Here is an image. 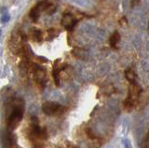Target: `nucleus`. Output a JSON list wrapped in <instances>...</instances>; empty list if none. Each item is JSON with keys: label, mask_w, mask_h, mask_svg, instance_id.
I'll list each match as a JSON object with an SVG mask.
<instances>
[{"label": "nucleus", "mask_w": 149, "mask_h": 148, "mask_svg": "<svg viewBox=\"0 0 149 148\" xmlns=\"http://www.w3.org/2000/svg\"><path fill=\"white\" fill-rule=\"evenodd\" d=\"M48 34H49V38L52 39V38H56V36L58 35V32H56L55 29H50V30H49Z\"/></svg>", "instance_id": "4468645a"}, {"label": "nucleus", "mask_w": 149, "mask_h": 148, "mask_svg": "<svg viewBox=\"0 0 149 148\" xmlns=\"http://www.w3.org/2000/svg\"><path fill=\"white\" fill-rule=\"evenodd\" d=\"M73 54H74V56H76L77 58L84 59V57H85V55H86V51L83 49L76 48L73 50Z\"/></svg>", "instance_id": "f8f14e48"}, {"label": "nucleus", "mask_w": 149, "mask_h": 148, "mask_svg": "<svg viewBox=\"0 0 149 148\" xmlns=\"http://www.w3.org/2000/svg\"><path fill=\"white\" fill-rule=\"evenodd\" d=\"M29 38L33 41H36V42H40L42 40V32L38 29L32 28L29 31Z\"/></svg>", "instance_id": "0eeeda50"}, {"label": "nucleus", "mask_w": 149, "mask_h": 148, "mask_svg": "<svg viewBox=\"0 0 149 148\" xmlns=\"http://www.w3.org/2000/svg\"><path fill=\"white\" fill-rule=\"evenodd\" d=\"M33 74H34V78L36 83H38L39 85L45 84L47 80V73L43 67L35 66L34 70H33Z\"/></svg>", "instance_id": "39448f33"}, {"label": "nucleus", "mask_w": 149, "mask_h": 148, "mask_svg": "<svg viewBox=\"0 0 149 148\" xmlns=\"http://www.w3.org/2000/svg\"><path fill=\"white\" fill-rule=\"evenodd\" d=\"M23 117V101L16 99L12 101V110L7 119V126L8 131L16 129Z\"/></svg>", "instance_id": "f257e3e1"}, {"label": "nucleus", "mask_w": 149, "mask_h": 148, "mask_svg": "<svg viewBox=\"0 0 149 148\" xmlns=\"http://www.w3.org/2000/svg\"><path fill=\"white\" fill-rule=\"evenodd\" d=\"M60 67L58 68L57 65H54V68H53V71H52V76H53V78H54V82H55V85L57 87H60Z\"/></svg>", "instance_id": "9b49d317"}, {"label": "nucleus", "mask_w": 149, "mask_h": 148, "mask_svg": "<svg viewBox=\"0 0 149 148\" xmlns=\"http://www.w3.org/2000/svg\"><path fill=\"white\" fill-rule=\"evenodd\" d=\"M42 110L48 115H61L64 113L65 107L55 101H46L42 104Z\"/></svg>", "instance_id": "7ed1b4c3"}, {"label": "nucleus", "mask_w": 149, "mask_h": 148, "mask_svg": "<svg viewBox=\"0 0 149 148\" xmlns=\"http://www.w3.org/2000/svg\"><path fill=\"white\" fill-rule=\"evenodd\" d=\"M141 91H142L141 88L135 84V83L130 84V86L129 88L128 97H127V99L125 100V103H124L126 109H128V110L132 109L135 103H136L139 98L140 94H141Z\"/></svg>", "instance_id": "f03ea898"}, {"label": "nucleus", "mask_w": 149, "mask_h": 148, "mask_svg": "<svg viewBox=\"0 0 149 148\" xmlns=\"http://www.w3.org/2000/svg\"><path fill=\"white\" fill-rule=\"evenodd\" d=\"M119 22H120V24H121V25H122V26H125L126 24H128V21H127V19H126L125 17H123L122 19H121V20L119 21Z\"/></svg>", "instance_id": "f3484780"}, {"label": "nucleus", "mask_w": 149, "mask_h": 148, "mask_svg": "<svg viewBox=\"0 0 149 148\" xmlns=\"http://www.w3.org/2000/svg\"><path fill=\"white\" fill-rule=\"evenodd\" d=\"M119 39H120V35L118 33V32H115L110 38V46L113 49H116V46H118V43L119 42Z\"/></svg>", "instance_id": "1a4fd4ad"}, {"label": "nucleus", "mask_w": 149, "mask_h": 148, "mask_svg": "<svg viewBox=\"0 0 149 148\" xmlns=\"http://www.w3.org/2000/svg\"><path fill=\"white\" fill-rule=\"evenodd\" d=\"M56 5L55 4H49L48 5V7H47V8L45 10V12L47 13V14H49V15H50V14H52V13H54L55 11H56Z\"/></svg>", "instance_id": "ddd939ff"}, {"label": "nucleus", "mask_w": 149, "mask_h": 148, "mask_svg": "<svg viewBox=\"0 0 149 148\" xmlns=\"http://www.w3.org/2000/svg\"><path fill=\"white\" fill-rule=\"evenodd\" d=\"M41 12L42 11L39 10V8L37 7V6H36L35 8H33L32 10H31V11H30V13H29V16L31 18V20L34 22H36L37 21H38V19H39V16H40Z\"/></svg>", "instance_id": "6e6552de"}, {"label": "nucleus", "mask_w": 149, "mask_h": 148, "mask_svg": "<svg viewBox=\"0 0 149 148\" xmlns=\"http://www.w3.org/2000/svg\"><path fill=\"white\" fill-rule=\"evenodd\" d=\"M9 19H10V17H9V15L8 14H5L2 18H1V22H2V24H6V22H8L9 21Z\"/></svg>", "instance_id": "dca6fc26"}, {"label": "nucleus", "mask_w": 149, "mask_h": 148, "mask_svg": "<svg viewBox=\"0 0 149 148\" xmlns=\"http://www.w3.org/2000/svg\"><path fill=\"white\" fill-rule=\"evenodd\" d=\"M77 24V21L74 20V18L73 17V15L69 14H64L63 16V19H62V25L64 27L66 30H72L74 26H76Z\"/></svg>", "instance_id": "423d86ee"}, {"label": "nucleus", "mask_w": 149, "mask_h": 148, "mask_svg": "<svg viewBox=\"0 0 149 148\" xmlns=\"http://www.w3.org/2000/svg\"><path fill=\"white\" fill-rule=\"evenodd\" d=\"M143 148H149V131L143 142Z\"/></svg>", "instance_id": "2eb2a0df"}, {"label": "nucleus", "mask_w": 149, "mask_h": 148, "mask_svg": "<svg viewBox=\"0 0 149 148\" xmlns=\"http://www.w3.org/2000/svg\"><path fill=\"white\" fill-rule=\"evenodd\" d=\"M125 76L130 84L135 83V80H136V75H135L134 71L132 70V69H128V70L125 72Z\"/></svg>", "instance_id": "9d476101"}, {"label": "nucleus", "mask_w": 149, "mask_h": 148, "mask_svg": "<svg viewBox=\"0 0 149 148\" xmlns=\"http://www.w3.org/2000/svg\"><path fill=\"white\" fill-rule=\"evenodd\" d=\"M22 35L19 33H14L10 36V40H9V49L11 50L13 53L18 54L23 50V46H22Z\"/></svg>", "instance_id": "20e7f679"}]
</instances>
